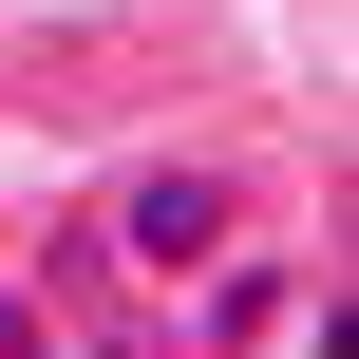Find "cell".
I'll return each instance as SVG.
<instances>
[{
  "mask_svg": "<svg viewBox=\"0 0 359 359\" xmlns=\"http://www.w3.org/2000/svg\"><path fill=\"white\" fill-rule=\"evenodd\" d=\"M303 359H359V322H341V284H322V322H303Z\"/></svg>",
  "mask_w": 359,
  "mask_h": 359,
  "instance_id": "cell-3",
  "label": "cell"
},
{
  "mask_svg": "<svg viewBox=\"0 0 359 359\" xmlns=\"http://www.w3.org/2000/svg\"><path fill=\"white\" fill-rule=\"evenodd\" d=\"M0 359H57V341H38V303H0Z\"/></svg>",
  "mask_w": 359,
  "mask_h": 359,
  "instance_id": "cell-4",
  "label": "cell"
},
{
  "mask_svg": "<svg viewBox=\"0 0 359 359\" xmlns=\"http://www.w3.org/2000/svg\"><path fill=\"white\" fill-rule=\"evenodd\" d=\"M189 284H208V303H189V341H208V359L284 322V265H265V246H227V265H189Z\"/></svg>",
  "mask_w": 359,
  "mask_h": 359,
  "instance_id": "cell-2",
  "label": "cell"
},
{
  "mask_svg": "<svg viewBox=\"0 0 359 359\" xmlns=\"http://www.w3.org/2000/svg\"><path fill=\"white\" fill-rule=\"evenodd\" d=\"M227 246H246V170H170V151H151V170H114V189H95L76 284H151V303H170V284H189V265H227Z\"/></svg>",
  "mask_w": 359,
  "mask_h": 359,
  "instance_id": "cell-1",
  "label": "cell"
}]
</instances>
